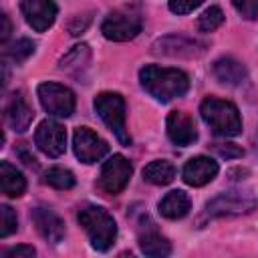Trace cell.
<instances>
[{
  "label": "cell",
  "mask_w": 258,
  "mask_h": 258,
  "mask_svg": "<svg viewBox=\"0 0 258 258\" xmlns=\"http://www.w3.org/2000/svg\"><path fill=\"white\" fill-rule=\"evenodd\" d=\"M139 83L153 99L161 103L181 97L189 89V79L183 71L157 64H145L139 71Z\"/></svg>",
  "instance_id": "cell-1"
},
{
  "label": "cell",
  "mask_w": 258,
  "mask_h": 258,
  "mask_svg": "<svg viewBox=\"0 0 258 258\" xmlns=\"http://www.w3.org/2000/svg\"><path fill=\"white\" fill-rule=\"evenodd\" d=\"M79 224L85 228L91 244L99 252H107L117 238V224L113 216L99 206H85L79 210Z\"/></svg>",
  "instance_id": "cell-2"
},
{
  "label": "cell",
  "mask_w": 258,
  "mask_h": 258,
  "mask_svg": "<svg viewBox=\"0 0 258 258\" xmlns=\"http://www.w3.org/2000/svg\"><path fill=\"white\" fill-rule=\"evenodd\" d=\"M200 115L210 129L220 135V137H236L242 131V119L234 103L218 99V97H208L200 105Z\"/></svg>",
  "instance_id": "cell-3"
},
{
  "label": "cell",
  "mask_w": 258,
  "mask_h": 258,
  "mask_svg": "<svg viewBox=\"0 0 258 258\" xmlns=\"http://www.w3.org/2000/svg\"><path fill=\"white\" fill-rule=\"evenodd\" d=\"M95 111L123 145L131 143V137L125 125V99L119 93H109V91L99 93L95 97Z\"/></svg>",
  "instance_id": "cell-4"
},
{
  "label": "cell",
  "mask_w": 258,
  "mask_h": 258,
  "mask_svg": "<svg viewBox=\"0 0 258 258\" xmlns=\"http://www.w3.org/2000/svg\"><path fill=\"white\" fill-rule=\"evenodd\" d=\"M101 32L109 40L125 42L141 32V12L137 6H123L113 10L101 24Z\"/></svg>",
  "instance_id": "cell-5"
},
{
  "label": "cell",
  "mask_w": 258,
  "mask_h": 258,
  "mask_svg": "<svg viewBox=\"0 0 258 258\" xmlns=\"http://www.w3.org/2000/svg\"><path fill=\"white\" fill-rule=\"evenodd\" d=\"M256 206L258 200L252 191H224L206 204V214L210 218L240 216V214H250Z\"/></svg>",
  "instance_id": "cell-6"
},
{
  "label": "cell",
  "mask_w": 258,
  "mask_h": 258,
  "mask_svg": "<svg viewBox=\"0 0 258 258\" xmlns=\"http://www.w3.org/2000/svg\"><path fill=\"white\" fill-rule=\"evenodd\" d=\"M38 101H40L42 109L52 117H71L75 111L73 91L58 83L38 85Z\"/></svg>",
  "instance_id": "cell-7"
},
{
  "label": "cell",
  "mask_w": 258,
  "mask_h": 258,
  "mask_svg": "<svg viewBox=\"0 0 258 258\" xmlns=\"http://www.w3.org/2000/svg\"><path fill=\"white\" fill-rule=\"evenodd\" d=\"M131 163L125 155H113L109 161H105L103 169H101V175H99V187L105 191V194H111V196H117L125 189V185L129 183V177H131Z\"/></svg>",
  "instance_id": "cell-8"
},
{
  "label": "cell",
  "mask_w": 258,
  "mask_h": 258,
  "mask_svg": "<svg viewBox=\"0 0 258 258\" xmlns=\"http://www.w3.org/2000/svg\"><path fill=\"white\" fill-rule=\"evenodd\" d=\"M73 149L83 163H97L107 155L109 145L89 127H79L73 135Z\"/></svg>",
  "instance_id": "cell-9"
},
{
  "label": "cell",
  "mask_w": 258,
  "mask_h": 258,
  "mask_svg": "<svg viewBox=\"0 0 258 258\" xmlns=\"http://www.w3.org/2000/svg\"><path fill=\"white\" fill-rule=\"evenodd\" d=\"M34 143L38 149L48 157H58L64 153L67 147V131L56 121H42L34 133Z\"/></svg>",
  "instance_id": "cell-10"
},
{
  "label": "cell",
  "mask_w": 258,
  "mask_h": 258,
  "mask_svg": "<svg viewBox=\"0 0 258 258\" xmlns=\"http://www.w3.org/2000/svg\"><path fill=\"white\" fill-rule=\"evenodd\" d=\"M20 10L28 26H32L36 32L50 28L56 18V4L52 0H22Z\"/></svg>",
  "instance_id": "cell-11"
},
{
  "label": "cell",
  "mask_w": 258,
  "mask_h": 258,
  "mask_svg": "<svg viewBox=\"0 0 258 258\" xmlns=\"http://www.w3.org/2000/svg\"><path fill=\"white\" fill-rule=\"evenodd\" d=\"M32 222L38 230V234L48 240L50 244H58L62 238H64V222L62 218L52 212L50 208H44V206H36L32 210Z\"/></svg>",
  "instance_id": "cell-12"
},
{
  "label": "cell",
  "mask_w": 258,
  "mask_h": 258,
  "mask_svg": "<svg viewBox=\"0 0 258 258\" xmlns=\"http://www.w3.org/2000/svg\"><path fill=\"white\" fill-rule=\"evenodd\" d=\"M153 52L163 56H196L204 52V44L194 38H185L181 34H171L159 38L153 44Z\"/></svg>",
  "instance_id": "cell-13"
},
{
  "label": "cell",
  "mask_w": 258,
  "mask_h": 258,
  "mask_svg": "<svg viewBox=\"0 0 258 258\" xmlns=\"http://www.w3.org/2000/svg\"><path fill=\"white\" fill-rule=\"evenodd\" d=\"M4 119H6V125L10 129L18 131V133H22V131H26L30 127V123L34 119V111L26 103L22 93H14L8 99V103L4 107Z\"/></svg>",
  "instance_id": "cell-14"
},
{
  "label": "cell",
  "mask_w": 258,
  "mask_h": 258,
  "mask_svg": "<svg viewBox=\"0 0 258 258\" xmlns=\"http://www.w3.org/2000/svg\"><path fill=\"white\" fill-rule=\"evenodd\" d=\"M167 135L175 145H191L198 137L194 119L183 111H171L167 115Z\"/></svg>",
  "instance_id": "cell-15"
},
{
  "label": "cell",
  "mask_w": 258,
  "mask_h": 258,
  "mask_svg": "<svg viewBox=\"0 0 258 258\" xmlns=\"http://www.w3.org/2000/svg\"><path fill=\"white\" fill-rule=\"evenodd\" d=\"M216 175H218V163L206 155L191 157L183 167V181L187 185H194V187L210 183Z\"/></svg>",
  "instance_id": "cell-16"
},
{
  "label": "cell",
  "mask_w": 258,
  "mask_h": 258,
  "mask_svg": "<svg viewBox=\"0 0 258 258\" xmlns=\"http://www.w3.org/2000/svg\"><path fill=\"white\" fill-rule=\"evenodd\" d=\"M212 71H214V77L220 83H224V85H240V83L246 81V75H248L246 73V67L240 60L232 58V56L218 58L214 62Z\"/></svg>",
  "instance_id": "cell-17"
},
{
  "label": "cell",
  "mask_w": 258,
  "mask_h": 258,
  "mask_svg": "<svg viewBox=\"0 0 258 258\" xmlns=\"http://www.w3.org/2000/svg\"><path fill=\"white\" fill-rule=\"evenodd\" d=\"M191 208V200L185 191L181 189H173L169 194L163 196V200L159 202V214L167 220H179L183 218Z\"/></svg>",
  "instance_id": "cell-18"
},
{
  "label": "cell",
  "mask_w": 258,
  "mask_h": 258,
  "mask_svg": "<svg viewBox=\"0 0 258 258\" xmlns=\"http://www.w3.org/2000/svg\"><path fill=\"white\" fill-rule=\"evenodd\" d=\"M0 187H2L4 196L18 198L26 189V179L14 165H10L8 161H2L0 163Z\"/></svg>",
  "instance_id": "cell-19"
},
{
  "label": "cell",
  "mask_w": 258,
  "mask_h": 258,
  "mask_svg": "<svg viewBox=\"0 0 258 258\" xmlns=\"http://www.w3.org/2000/svg\"><path fill=\"white\" fill-rule=\"evenodd\" d=\"M175 177V165L167 159H155L143 169V179L153 185H167Z\"/></svg>",
  "instance_id": "cell-20"
},
{
  "label": "cell",
  "mask_w": 258,
  "mask_h": 258,
  "mask_svg": "<svg viewBox=\"0 0 258 258\" xmlns=\"http://www.w3.org/2000/svg\"><path fill=\"white\" fill-rule=\"evenodd\" d=\"M139 248L145 256H153V258H161V256L171 254V244L161 234H157L155 230L139 236Z\"/></svg>",
  "instance_id": "cell-21"
},
{
  "label": "cell",
  "mask_w": 258,
  "mask_h": 258,
  "mask_svg": "<svg viewBox=\"0 0 258 258\" xmlns=\"http://www.w3.org/2000/svg\"><path fill=\"white\" fill-rule=\"evenodd\" d=\"M89 58H91L89 46H87V44H77V46H73V50H71L69 54L62 56L60 69H62V71H69V73H77L79 69H85V67H87Z\"/></svg>",
  "instance_id": "cell-22"
},
{
  "label": "cell",
  "mask_w": 258,
  "mask_h": 258,
  "mask_svg": "<svg viewBox=\"0 0 258 258\" xmlns=\"http://www.w3.org/2000/svg\"><path fill=\"white\" fill-rule=\"evenodd\" d=\"M44 181L54 189H71L75 185V175L64 167H50L44 175Z\"/></svg>",
  "instance_id": "cell-23"
},
{
  "label": "cell",
  "mask_w": 258,
  "mask_h": 258,
  "mask_svg": "<svg viewBox=\"0 0 258 258\" xmlns=\"http://www.w3.org/2000/svg\"><path fill=\"white\" fill-rule=\"evenodd\" d=\"M224 22V12L220 6H210L202 12V16L198 18V28L202 32H214L220 24Z\"/></svg>",
  "instance_id": "cell-24"
},
{
  "label": "cell",
  "mask_w": 258,
  "mask_h": 258,
  "mask_svg": "<svg viewBox=\"0 0 258 258\" xmlns=\"http://www.w3.org/2000/svg\"><path fill=\"white\" fill-rule=\"evenodd\" d=\"M32 52H34V42L28 38H20L10 48H6V56L12 58L14 62H24Z\"/></svg>",
  "instance_id": "cell-25"
},
{
  "label": "cell",
  "mask_w": 258,
  "mask_h": 258,
  "mask_svg": "<svg viewBox=\"0 0 258 258\" xmlns=\"http://www.w3.org/2000/svg\"><path fill=\"white\" fill-rule=\"evenodd\" d=\"M16 230V214L10 206H0V238L10 236Z\"/></svg>",
  "instance_id": "cell-26"
},
{
  "label": "cell",
  "mask_w": 258,
  "mask_h": 258,
  "mask_svg": "<svg viewBox=\"0 0 258 258\" xmlns=\"http://www.w3.org/2000/svg\"><path fill=\"white\" fill-rule=\"evenodd\" d=\"M232 4L246 20L258 18V0H232Z\"/></svg>",
  "instance_id": "cell-27"
},
{
  "label": "cell",
  "mask_w": 258,
  "mask_h": 258,
  "mask_svg": "<svg viewBox=\"0 0 258 258\" xmlns=\"http://www.w3.org/2000/svg\"><path fill=\"white\" fill-rule=\"evenodd\" d=\"M212 149L220 155V157H226V159H234V157H242L244 155V149L236 143H214Z\"/></svg>",
  "instance_id": "cell-28"
},
{
  "label": "cell",
  "mask_w": 258,
  "mask_h": 258,
  "mask_svg": "<svg viewBox=\"0 0 258 258\" xmlns=\"http://www.w3.org/2000/svg\"><path fill=\"white\" fill-rule=\"evenodd\" d=\"M204 0H169V10L175 14H187L194 8H198Z\"/></svg>",
  "instance_id": "cell-29"
},
{
  "label": "cell",
  "mask_w": 258,
  "mask_h": 258,
  "mask_svg": "<svg viewBox=\"0 0 258 258\" xmlns=\"http://www.w3.org/2000/svg\"><path fill=\"white\" fill-rule=\"evenodd\" d=\"M36 254V250L32 246H12L4 252L6 258H32Z\"/></svg>",
  "instance_id": "cell-30"
},
{
  "label": "cell",
  "mask_w": 258,
  "mask_h": 258,
  "mask_svg": "<svg viewBox=\"0 0 258 258\" xmlns=\"http://www.w3.org/2000/svg\"><path fill=\"white\" fill-rule=\"evenodd\" d=\"M0 22H2V30H0V42H6L8 40V36H10V20H8V16L6 14H2L0 16Z\"/></svg>",
  "instance_id": "cell-31"
},
{
  "label": "cell",
  "mask_w": 258,
  "mask_h": 258,
  "mask_svg": "<svg viewBox=\"0 0 258 258\" xmlns=\"http://www.w3.org/2000/svg\"><path fill=\"white\" fill-rule=\"evenodd\" d=\"M18 153H20V157L24 159V163H26V165L36 167V157H34V155H30L28 151H24V143H20V145H18Z\"/></svg>",
  "instance_id": "cell-32"
}]
</instances>
